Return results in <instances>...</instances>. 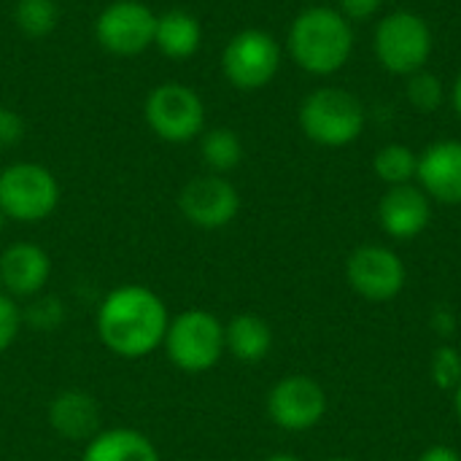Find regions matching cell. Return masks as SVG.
<instances>
[{"label": "cell", "instance_id": "obj_15", "mask_svg": "<svg viewBox=\"0 0 461 461\" xmlns=\"http://www.w3.org/2000/svg\"><path fill=\"white\" fill-rule=\"evenodd\" d=\"M432 219L429 197L421 192V186L402 184L389 186V192L378 203V221L384 232L394 240H413L419 238Z\"/></svg>", "mask_w": 461, "mask_h": 461}, {"label": "cell", "instance_id": "obj_22", "mask_svg": "<svg viewBox=\"0 0 461 461\" xmlns=\"http://www.w3.org/2000/svg\"><path fill=\"white\" fill-rule=\"evenodd\" d=\"M57 22H59V8L54 0H16L14 3V24L27 38L51 35Z\"/></svg>", "mask_w": 461, "mask_h": 461}, {"label": "cell", "instance_id": "obj_9", "mask_svg": "<svg viewBox=\"0 0 461 461\" xmlns=\"http://www.w3.org/2000/svg\"><path fill=\"white\" fill-rule=\"evenodd\" d=\"M157 14L140 0H113L95 22V38L103 51L116 57H135L154 46Z\"/></svg>", "mask_w": 461, "mask_h": 461}, {"label": "cell", "instance_id": "obj_34", "mask_svg": "<svg viewBox=\"0 0 461 461\" xmlns=\"http://www.w3.org/2000/svg\"><path fill=\"white\" fill-rule=\"evenodd\" d=\"M327 461H357V459H348V456H338V459H327Z\"/></svg>", "mask_w": 461, "mask_h": 461}, {"label": "cell", "instance_id": "obj_21", "mask_svg": "<svg viewBox=\"0 0 461 461\" xmlns=\"http://www.w3.org/2000/svg\"><path fill=\"white\" fill-rule=\"evenodd\" d=\"M373 170L389 186L411 184L416 178V170H419V154L405 143H389L375 154Z\"/></svg>", "mask_w": 461, "mask_h": 461}, {"label": "cell", "instance_id": "obj_8", "mask_svg": "<svg viewBox=\"0 0 461 461\" xmlns=\"http://www.w3.org/2000/svg\"><path fill=\"white\" fill-rule=\"evenodd\" d=\"M281 68V46L267 30L235 32L221 54V70L235 89L254 92L267 86Z\"/></svg>", "mask_w": 461, "mask_h": 461}, {"label": "cell", "instance_id": "obj_35", "mask_svg": "<svg viewBox=\"0 0 461 461\" xmlns=\"http://www.w3.org/2000/svg\"><path fill=\"white\" fill-rule=\"evenodd\" d=\"M3 219H5V216H3V211H0V227H3Z\"/></svg>", "mask_w": 461, "mask_h": 461}, {"label": "cell", "instance_id": "obj_2", "mask_svg": "<svg viewBox=\"0 0 461 461\" xmlns=\"http://www.w3.org/2000/svg\"><path fill=\"white\" fill-rule=\"evenodd\" d=\"M354 51L351 22L327 5H311L300 11L289 27L292 59L313 76L338 73Z\"/></svg>", "mask_w": 461, "mask_h": 461}, {"label": "cell", "instance_id": "obj_30", "mask_svg": "<svg viewBox=\"0 0 461 461\" xmlns=\"http://www.w3.org/2000/svg\"><path fill=\"white\" fill-rule=\"evenodd\" d=\"M419 461H461V454L451 446H432L419 456Z\"/></svg>", "mask_w": 461, "mask_h": 461}, {"label": "cell", "instance_id": "obj_18", "mask_svg": "<svg viewBox=\"0 0 461 461\" xmlns=\"http://www.w3.org/2000/svg\"><path fill=\"white\" fill-rule=\"evenodd\" d=\"M200 43H203V27L194 14L184 8H170L165 14H157L154 46L167 59H189L200 51Z\"/></svg>", "mask_w": 461, "mask_h": 461}, {"label": "cell", "instance_id": "obj_32", "mask_svg": "<svg viewBox=\"0 0 461 461\" xmlns=\"http://www.w3.org/2000/svg\"><path fill=\"white\" fill-rule=\"evenodd\" d=\"M265 461H303L300 456H294V454H286V451H281V454H273V456H267Z\"/></svg>", "mask_w": 461, "mask_h": 461}, {"label": "cell", "instance_id": "obj_4", "mask_svg": "<svg viewBox=\"0 0 461 461\" xmlns=\"http://www.w3.org/2000/svg\"><path fill=\"white\" fill-rule=\"evenodd\" d=\"M165 354L184 373H208L224 357V324L203 308L181 311L165 332Z\"/></svg>", "mask_w": 461, "mask_h": 461}, {"label": "cell", "instance_id": "obj_25", "mask_svg": "<svg viewBox=\"0 0 461 461\" xmlns=\"http://www.w3.org/2000/svg\"><path fill=\"white\" fill-rule=\"evenodd\" d=\"M22 319H27L35 330L43 332H54L62 321H65V305L57 297H32L30 308L22 313Z\"/></svg>", "mask_w": 461, "mask_h": 461}, {"label": "cell", "instance_id": "obj_26", "mask_svg": "<svg viewBox=\"0 0 461 461\" xmlns=\"http://www.w3.org/2000/svg\"><path fill=\"white\" fill-rule=\"evenodd\" d=\"M22 311L16 305L14 297H8L5 292H0V354H5L14 340L19 338V330H22Z\"/></svg>", "mask_w": 461, "mask_h": 461}, {"label": "cell", "instance_id": "obj_5", "mask_svg": "<svg viewBox=\"0 0 461 461\" xmlns=\"http://www.w3.org/2000/svg\"><path fill=\"white\" fill-rule=\"evenodd\" d=\"M59 205V184L54 173L38 162H14L0 170V211L5 219L35 224Z\"/></svg>", "mask_w": 461, "mask_h": 461}, {"label": "cell", "instance_id": "obj_14", "mask_svg": "<svg viewBox=\"0 0 461 461\" xmlns=\"http://www.w3.org/2000/svg\"><path fill=\"white\" fill-rule=\"evenodd\" d=\"M416 178L429 200L461 205V140H438L419 157Z\"/></svg>", "mask_w": 461, "mask_h": 461}, {"label": "cell", "instance_id": "obj_7", "mask_svg": "<svg viewBox=\"0 0 461 461\" xmlns=\"http://www.w3.org/2000/svg\"><path fill=\"white\" fill-rule=\"evenodd\" d=\"M143 119L157 138L167 143H186L203 132L205 105L192 86L165 81L149 92L143 103Z\"/></svg>", "mask_w": 461, "mask_h": 461}, {"label": "cell", "instance_id": "obj_3", "mask_svg": "<svg viewBox=\"0 0 461 461\" xmlns=\"http://www.w3.org/2000/svg\"><path fill=\"white\" fill-rule=\"evenodd\" d=\"M300 127L308 140L340 149L362 135L365 108L357 95L338 86H321L300 103Z\"/></svg>", "mask_w": 461, "mask_h": 461}, {"label": "cell", "instance_id": "obj_11", "mask_svg": "<svg viewBox=\"0 0 461 461\" xmlns=\"http://www.w3.org/2000/svg\"><path fill=\"white\" fill-rule=\"evenodd\" d=\"M327 413L324 389L308 375H286L267 392V416L278 429L308 432Z\"/></svg>", "mask_w": 461, "mask_h": 461}, {"label": "cell", "instance_id": "obj_10", "mask_svg": "<svg viewBox=\"0 0 461 461\" xmlns=\"http://www.w3.org/2000/svg\"><path fill=\"white\" fill-rule=\"evenodd\" d=\"M405 262L397 251L375 243H365L351 251L346 262V281L348 286L370 300V303H389L405 289Z\"/></svg>", "mask_w": 461, "mask_h": 461}, {"label": "cell", "instance_id": "obj_12", "mask_svg": "<svg viewBox=\"0 0 461 461\" xmlns=\"http://www.w3.org/2000/svg\"><path fill=\"white\" fill-rule=\"evenodd\" d=\"M178 208H181L184 219L192 227H197V230H221L238 216L240 194L224 176L208 173V176L192 178L181 189Z\"/></svg>", "mask_w": 461, "mask_h": 461}, {"label": "cell", "instance_id": "obj_23", "mask_svg": "<svg viewBox=\"0 0 461 461\" xmlns=\"http://www.w3.org/2000/svg\"><path fill=\"white\" fill-rule=\"evenodd\" d=\"M443 81L429 73V70H419L413 76H408V100L413 108L424 111V113H432L443 105Z\"/></svg>", "mask_w": 461, "mask_h": 461}, {"label": "cell", "instance_id": "obj_6", "mask_svg": "<svg viewBox=\"0 0 461 461\" xmlns=\"http://www.w3.org/2000/svg\"><path fill=\"white\" fill-rule=\"evenodd\" d=\"M375 57L394 76H413L424 70L432 54V30L424 16L413 11L386 14L375 27Z\"/></svg>", "mask_w": 461, "mask_h": 461}, {"label": "cell", "instance_id": "obj_17", "mask_svg": "<svg viewBox=\"0 0 461 461\" xmlns=\"http://www.w3.org/2000/svg\"><path fill=\"white\" fill-rule=\"evenodd\" d=\"M81 461H159V451L149 435L130 427H113L97 432L86 443Z\"/></svg>", "mask_w": 461, "mask_h": 461}, {"label": "cell", "instance_id": "obj_29", "mask_svg": "<svg viewBox=\"0 0 461 461\" xmlns=\"http://www.w3.org/2000/svg\"><path fill=\"white\" fill-rule=\"evenodd\" d=\"M384 0H340V14L348 22H365L381 11Z\"/></svg>", "mask_w": 461, "mask_h": 461}, {"label": "cell", "instance_id": "obj_13", "mask_svg": "<svg viewBox=\"0 0 461 461\" xmlns=\"http://www.w3.org/2000/svg\"><path fill=\"white\" fill-rule=\"evenodd\" d=\"M51 276L49 254L30 240H19L3 249L0 254V286L14 300L38 297Z\"/></svg>", "mask_w": 461, "mask_h": 461}, {"label": "cell", "instance_id": "obj_27", "mask_svg": "<svg viewBox=\"0 0 461 461\" xmlns=\"http://www.w3.org/2000/svg\"><path fill=\"white\" fill-rule=\"evenodd\" d=\"M24 138V119L14 111L0 105V149H14Z\"/></svg>", "mask_w": 461, "mask_h": 461}, {"label": "cell", "instance_id": "obj_16", "mask_svg": "<svg viewBox=\"0 0 461 461\" xmlns=\"http://www.w3.org/2000/svg\"><path fill=\"white\" fill-rule=\"evenodd\" d=\"M49 427L70 443H89L100 429V405L84 389H65L49 405Z\"/></svg>", "mask_w": 461, "mask_h": 461}, {"label": "cell", "instance_id": "obj_24", "mask_svg": "<svg viewBox=\"0 0 461 461\" xmlns=\"http://www.w3.org/2000/svg\"><path fill=\"white\" fill-rule=\"evenodd\" d=\"M429 373H432V381H435L438 389L456 392V386L461 384V354L448 343L438 346L435 354H432Z\"/></svg>", "mask_w": 461, "mask_h": 461}, {"label": "cell", "instance_id": "obj_31", "mask_svg": "<svg viewBox=\"0 0 461 461\" xmlns=\"http://www.w3.org/2000/svg\"><path fill=\"white\" fill-rule=\"evenodd\" d=\"M451 100H454V108H456V113H459V119H461V73L456 76V81H454V92H451Z\"/></svg>", "mask_w": 461, "mask_h": 461}, {"label": "cell", "instance_id": "obj_19", "mask_svg": "<svg viewBox=\"0 0 461 461\" xmlns=\"http://www.w3.org/2000/svg\"><path fill=\"white\" fill-rule=\"evenodd\" d=\"M224 346L238 362L257 365L273 348V330L265 319L254 313H238L224 327Z\"/></svg>", "mask_w": 461, "mask_h": 461}, {"label": "cell", "instance_id": "obj_33", "mask_svg": "<svg viewBox=\"0 0 461 461\" xmlns=\"http://www.w3.org/2000/svg\"><path fill=\"white\" fill-rule=\"evenodd\" d=\"M454 411H456V419H459L461 424V384L456 386V392H454Z\"/></svg>", "mask_w": 461, "mask_h": 461}, {"label": "cell", "instance_id": "obj_28", "mask_svg": "<svg viewBox=\"0 0 461 461\" xmlns=\"http://www.w3.org/2000/svg\"><path fill=\"white\" fill-rule=\"evenodd\" d=\"M429 327H432V332H435L438 338L448 340V338H454V332H456V327H459V319H456V313H454L448 305H438V308L432 311V316H429Z\"/></svg>", "mask_w": 461, "mask_h": 461}, {"label": "cell", "instance_id": "obj_20", "mask_svg": "<svg viewBox=\"0 0 461 461\" xmlns=\"http://www.w3.org/2000/svg\"><path fill=\"white\" fill-rule=\"evenodd\" d=\"M200 154L203 162L211 167V173H230L243 162V140L238 138V132L227 130V127H213L203 135L200 143Z\"/></svg>", "mask_w": 461, "mask_h": 461}, {"label": "cell", "instance_id": "obj_1", "mask_svg": "<svg viewBox=\"0 0 461 461\" xmlns=\"http://www.w3.org/2000/svg\"><path fill=\"white\" fill-rule=\"evenodd\" d=\"M170 324L162 297L143 284H122L111 289L97 308V338L122 359H143L157 351Z\"/></svg>", "mask_w": 461, "mask_h": 461}]
</instances>
